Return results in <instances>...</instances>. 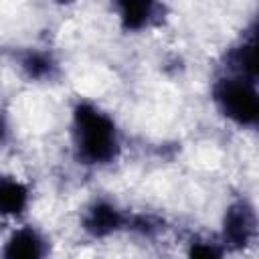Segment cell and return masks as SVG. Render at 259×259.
<instances>
[{
  "label": "cell",
  "mask_w": 259,
  "mask_h": 259,
  "mask_svg": "<svg viewBox=\"0 0 259 259\" xmlns=\"http://www.w3.org/2000/svg\"><path fill=\"white\" fill-rule=\"evenodd\" d=\"M6 136H8V125H6V119H4V115L0 111V144L6 140Z\"/></svg>",
  "instance_id": "11"
},
{
  "label": "cell",
  "mask_w": 259,
  "mask_h": 259,
  "mask_svg": "<svg viewBox=\"0 0 259 259\" xmlns=\"http://www.w3.org/2000/svg\"><path fill=\"white\" fill-rule=\"evenodd\" d=\"M229 69L233 75L255 81L257 79V36L251 32L247 40H243L237 49L229 53Z\"/></svg>",
  "instance_id": "7"
},
{
  "label": "cell",
  "mask_w": 259,
  "mask_h": 259,
  "mask_svg": "<svg viewBox=\"0 0 259 259\" xmlns=\"http://www.w3.org/2000/svg\"><path fill=\"white\" fill-rule=\"evenodd\" d=\"M158 4L148 2V0H136V2H119L117 4V12H119V22L123 30H142L146 26H150L156 18L158 12Z\"/></svg>",
  "instance_id": "6"
},
{
  "label": "cell",
  "mask_w": 259,
  "mask_h": 259,
  "mask_svg": "<svg viewBox=\"0 0 259 259\" xmlns=\"http://www.w3.org/2000/svg\"><path fill=\"white\" fill-rule=\"evenodd\" d=\"M20 67L30 79H51L55 73V61L40 51H26L20 57Z\"/></svg>",
  "instance_id": "9"
},
{
  "label": "cell",
  "mask_w": 259,
  "mask_h": 259,
  "mask_svg": "<svg viewBox=\"0 0 259 259\" xmlns=\"http://www.w3.org/2000/svg\"><path fill=\"white\" fill-rule=\"evenodd\" d=\"M28 204V188L12 178L0 176V214L2 217H16Z\"/></svg>",
  "instance_id": "8"
},
{
  "label": "cell",
  "mask_w": 259,
  "mask_h": 259,
  "mask_svg": "<svg viewBox=\"0 0 259 259\" xmlns=\"http://www.w3.org/2000/svg\"><path fill=\"white\" fill-rule=\"evenodd\" d=\"M73 140L77 156L85 164H107L119 154V136L113 119L85 101L73 109Z\"/></svg>",
  "instance_id": "1"
},
{
  "label": "cell",
  "mask_w": 259,
  "mask_h": 259,
  "mask_svg": "<svg viewBox=\"0 0 259 259\" xmlns=\"http://www.w3.org/2000/svg\"><path fill=\"white\" fill-rule=\"evenodd\" d=\"M123 214L109 202L105 200H97L93 202L85 217H83V229L91 235V237H107L115 231H119L123 227Z\"/></svg>",
  "instance_id": "4"
},
{
  "label": "cell",
  "mask_w": 259,
  "mask_h": 259,
  "mask_svg": "<svg viewBox=\"0 0 259 259\" xmlns=\"http://www.w3.org/2000/svg\"><path fill=\"white\" fill-rule=\"evenodd\" d=\"M2 259H45V241L30 227L18 229L6 241Z\"/></svg>",
  "instance_id": "5"
},
{
  "label": "cell",
  "mask_w": 259,
  "mask_h": 259,
  "mask_svg": "<svg viewBox=\"0 0 259 259\" xmlns=\"http://www.w3.org/2000/svg\"><path fill=\"white\" fill-rule=\"evenodd\" d=\"M188 259H223V251L214 243L196 241L188 249Z\"/></svg>",
  "instance_id": "10"
},
{
  "label": "cell",
  "mask_w": 259,
  "mask_h": 259,
  "mask_svg": "<svg viewBox=\"0 0 259 259\" xmlns=\"http://www.w3.org/2000/svg\"><path fill=\"white\" fill-rule=\"evenodd\" d=\"M212 97L225 117L239 125H255L259 117V97L255 81L229 75L214 83Z\"/></svg>",
  "instance_id": "2"
},
{
  "label": "cell",
  "mask_w": 259,
  "mask_h": 259,
  "mask_svg": "<svg viewBox=\"0 0 259 259\" xmlns=\"http://www.w3.org/2000/svg\"><path fill=\"white\" fill-rule=\"evenodd\" d=\"M255 231H257V219L253 206L245 200L231 204L223 221L225 243L233 249H245L255 239Z\"/></svg>",
  "instance_id": "3"
}]
</instances>
